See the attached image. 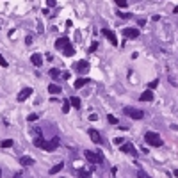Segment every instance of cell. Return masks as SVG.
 Here are the masks:
<instances>
[{"label":"cell","instance_id":"31","mask_svg":"<svg viewBox=\"0 0 178 178\" xmlns=\"http://www.w3.org/2000/svg\"><path fill=\"white\" fill-rule=\"evenodd\" d=\"M98 48V43H96V41H93V43H91V48H89V52H95Z\"/></svg>","mask_w":178,"mask_h":178},{"label":"cell","instance_id":"26","mask_svg":"<svg viewBox=\"0 0 178 178\" xmlns=\"http://www.w3.org/2000/svg\"><path fill=\"white\" fill-rule=\"evenodd\" d=\"M107 121H109V123H112V125H118V118H116V116H112V114H109V116H107Z\"/></svg>","mask_w":178,"mask_h":178},{"label":"cell","instance_id":"13","mask_svg":"<svg viewBox=\"0 0 178 178\" xmlns=\"http://www.w3.org/2000/svg\"><path fill=\"white\" fill-rule=\"evenodd\" d=\"M20 164H22V166H34L36 162H34V159H32V157H29V155H23L22 159H20Z\"/></svg>","mask_w":178,"mask_h":178},{"label":"cell","instance_id":"43","mask_svg":"<svg viewBox=\"0 0 178 178\" xmlns=\"http://www.w3.org/2000/svg\"><path fill=\"white\" fill-rule=\"evenodd\" d=\"M0 178H2V169H0Z\"/></svg>","mask_w":178,"mask_h":178},{"label":"cell","instance_id":"7","mask_svg":"<svg viewBox=\"0 0 178 178\" xmlns=\"http://www.w3.org/2000/svg\"><path fill=\"white\" fill-rule=\"evenodd\" d=\"M102 34L110 41V45H112V46H118V38H116V34H114L112 30H109V29H102Z\"/></svg>","mask_w":178,"mask_h":178},{"label":"cell","instance_id":"4","mask_svg":"<svg viewBox=\"0 0 178 178\" xmlns=\"http://www.w3.org/2000/svg\"><path fill=\"white\" fill-rule=\"evenodd\" d=\"M123 112L127 114L128 118H132V119H143L144 118V112L139 110V109H134V107H125Z\"/></svg>","mask_w":178,"mask_h":178},{"label":"cell","instance_id":"41","mask_svg":"<svg viewBox=\"0 0 178 178\" xmlns=\"http://www.w3.org/2000/svg\"><path fill=\"white\" fill-rule=\"evenodd\" d=\"M173 175H175V176L178 178V169H175V171H173Z\"/></svg>","mask_w":178,"mask_h":178},{"label":"cell","instance_id":"33","mask_svg":"<svg viewBox=\"0 0 178 178\" xmlns=\"http://www.w3.org/2000/svg\"><path fill=\"white\" fill-rule=\"evenodd\" d=\"M46 5L48 7H54L55 5V0H46Z\"/></svg>","mask_w":178,"mask_h":178},{"label":"cell","instance_id":"2","mask_svg":"<svg viewBox=\"0 0 178 178\" xmlns=\"http://www.w3.org/2000/svg\"><path fill=\"white\" fill-rule=\"evenodd\" d=\"M84 157L91 162V164H103V155L102 151H91V150H86L84 151Z\"/></svg>","mask_w":178,"mask_h":178},{"label":"cell","instance_id":"16","mask_svg":"<svg viewBox=\"0 0 178 178\" xmlns=\"http://www.w3.org/2000/svg\"><path fill=\"white\" fill-rule=\"evenodd\" d=\"M61 52H62V54H64V55H68V57H71V55H75V48L71 46V43H70V45H66V46L62 48Z\"/></svg>","mask_w":178,"mask_h":178},{"label":"cell","instance_id":"5","mask_svg":"<svg viewBox=\"0 0 178 178\" xmlns=\"http://www.w3.org/2000/svg\"><path fill=\"white\" fill-rule=\"evenodd\" d=\"M59 143H61V139H59L57 135H55V137H52V141H45L43 150H45V151H54V150H57Z\"/></svg>","mask_w":178,"mask_h":178},{"label":"cell","instance_id":"25","mask_svg":"<svg viewBox=\"0 0 178 178\" xmlns=\"http://www.w3.org/2000/svg\"><path fill=\"white\" fill-rule=\"evenodd\" d=\"M59 75H61V71H59L57 68H52V70H50V77H54V78H57Z\"/></svg>","mask_w":178,"mask_h":178},{"label":"cell","instance_id":"10","mask_svg":"<svg viewBox=\"0 0 178 178\" xmlns=\"http://www.w3.org/2000/svg\"><path fill=\"white\" fill-rule=\"evenodd\" d=\"M121 151L128 153V155H134V157H137V151H135L134 144H130V143H125V144H121Z\"/></svg>","mask_w":178,"mask_h":178},{"label":"cell","instance_id":"29","mask_svg":"<svg viewBox=\"0 0 178 178\" xmlns=\"http://www.w3.org/2000/svg\"><path fill=\"white\" fill-rule=\"evenodd\" d=\"M114 2H116L119 7H127V0H114Z\"/></svg>","mask_w":178,"mask_h":178},{"label":"cell","instance_id":"27","mask_svg":"<svg viewBox=\"0 0 178 178\" xmlns=\"http://www.w3.org/2000/svg\"><path fill=\"white\" fill-rule=\"evenodd\" d=\"M0 66H2V68H7V66H9V64H7V61L4 59V55H2V54H0Z\"/></svg>","mask_w":178,"mask_h":178},{"label":"cell","instance_id":"6","mask_svg":"<svg viewBox=\"0 0 178 178\" xmlns=\"http://www.w3.org/2000/svg\"><path fill=\"white\" fill-rule=\"evenodd\" d=\"M123 36L128 38V39H137V38H139V29L127 27V29H123Z\"/></svg>","mask_w":178,"mask_h":178},{"label":"cell","instance_id":"24","mask_svg":"<svg viewBox=\"0 0 178 178\" xmlns=\"http://www.w3.org/2000/svg\"><path fill=\"white\" fill-rule=\"evenodd\" d=\"M0 146H2V148H11V146H13V141H11V139H5V141L0 143Z\"/></svg>","mask_w":178,"mask_h":178},{"label":"cell","instance_id":"39","mask_svg":"<svg viewBox=\"0 0 178 178\" xmlns=\"http://www.w3.org/2000/svg\"><path fill=\"white\" fill-rule=\"evenodd\" d=\"M146 25V20H139V27H144Z\"/></svg>","mask_w":178,"mask_h":178},{"label":"cell","instance_id":"3","mask_svg":"<svg viewBox=\"0 0 178 178\" xmlns=\"http://www.w3.org/2000/svg\"><path fill=\"white\" fill-rule=\"evenodd\" d=\"M89 70H91V64H89L87 61H78V62L73 64V71H77L78 75H86Z\"/></svg>","mask_w":178,"mask_h":178},{"label":"cell","instance_id":"1","mask_svg":"<svg viewBox=\"0 0 178 178\" xmlns=\"http://www.w3.org/2000/svg\"><path fill=\"white\" fill-rule=\"evenodd\" d=\"M144 141H146V144H150V146H155V148H160V146H164V141H162V137L157 132H146V135H144Z\"/></svg>","mask_w":178,"mask_h":178},{"label":"cell","instance_id":"40","mask_svg":"<svg viewBox=\"0 0 178 178\" xmlns=\"http://www.w3.org/2000/svg\"><path fill=\"white\" fill-rule=\"evenodd\" d=\"M173 13H175V14H178V5H176V7L173 9Z\"/></svg>","mask_w":178,"mask_h":178},{"label":"cell","instance_id":"8","mask_svg":"<svg viewBox=\"0 0 178 178\" xmlns=\"http://www.w3.org/2000/svg\"><path fill=\"white\" fill-rule=\"evenodd\" d=\"M87 135L91 137V141H95L96 144H102V143H103L100 132H98V130H95V128H89V130H87Z\"/></svg>","mask_w":178,"mask_h":178},{"label":"cell","instance_id":"9","mask_svg":"<svg viewBox=\"0 0 178 178\" xmlns=\"http://www.w3.org/2000/svg\"><path fill=\"white\" fill-rule=\"evenodd\" d=\"M32 93H34V91H32V87H25V89H22V91L18 93V96H16V98H18V102H25L30 95H32Z\"/></svg>","mask_w":178,"mask_h":178},{"label":"cell","instance_id":"15","mask_svg":"<svg viewBox=\"0 0 178 178\" xmlns=\"http://www.w3.org/2000/svg\"><path fill=\"white\" fill-rule=\"evenodd\" d=\"M45 137H43V135H36V139H34V146H36V148H41V150H43V146H45Z\"/></svg>","mask_w":178,"mask_h":178},{"label":"cell","instance_id":"12","mask_svg":"<svg viewBox=\"0 0 178 178\" xmlns=\"http://www.w3.org/2000/svg\"><path fill=\"white\" fill-rule=\"evenodd\" d=\"M66 45H70V38L68 36H64V38H59L57 41H55V48H59V50H62Z\"/></svg>","mask_w":178,"mask_h":178},{"label":"cell","instance_id":"36","mask_svg":"<svg viewBox=\"0 0 178 178\" xmlns=\"http://www.w3.org/2000/svg\"><path fill=\"white\" fill-rule=\"evenodd\" d=\"M96 119H98L96 114H91V116H89V121H96Z\"/></svg>","mask_w":178,"mask_h":178},{"label":"cell","instance_id":"30","mask_svg":"<svg viewBox=\"0 0 178 178\" xmlns=\"http://www.w3.org/2000/svg\"><path fill=\"white\" fill-rule=\"evenodd\" d=\"M137 176H139V178H150V176L146 175V173H144L143 169H139V171H137Z\"/></svg>","mask_w":178,"mask_h":178},{"label":"cell","instance_id":"38","mask_svg":"<svg viewBox=\"0 0 178 178\" xmlns=\"http://www.w3.org/2000/svg\"><path fill=\"white\" fill-rule=\"evenodd\" d=\"M62 77H64V80L70 78V71H64V73H62Z\"/></svg>","mask_w":178,"mask_h":178},{"label":"cell","instance_id":"23","mask_svg":"<svg viewBox=\"0 0 178 178\" xmlns=\"http://www.w3.org/2000/svg\"><path fill=\"white\" fill-rule=\"evenodd\" d=\"M70 105H71V102H70V100H64V102H62V112H64V114L70 110Z\"/></svg>","mask_w":178,"mask_h":178},{"label":"cell","instance_id":"17","mask_svg":"<svg viewBox=\"0 0 178 178\" xmlns=\"http://www.w3.org/2000/svg\"><path fill=\"white\" fill-rule=\"evenodd\" d=\"M89 80H91V78H86V77H84V78H78V80L75 82V89H80V87H84V86H87Z\"/></svg>","mask_w":178,"mask_h":178},{"label":"cell","instance_id":"18","mask_svg":"<svg viewBox=\"0 0 178 178\" xmlns=\"http://www.w3.org/2000/svg\"><path fill=\"white\" fill-rule=\"evenodd\" d=\"M61 86H57V84H50L48 86V93H54V95H57V93H61Z\"/></svg>","mask_w":178,"mask_h":178},{"label":"cell","instance_id":"28","mask_svg":"<svg viewBox=\"0 0 178 178\" xmlns=\"http://www.w3.org/2000/svg\"><path fill=\"white\" fill-rule=\"evenodd\" d=\"M29 121H38L39 119V116H38V114H29V118H27Z\"/></svg>","mask_w":178,"mask_h":178},{"label":"cell","instance_id":"20","mask_svg":"<svg viewBox=\"0 0 178 178\" xmlns=\"http://www.w3.org/2000/svg\"><path fill=\"white\" fill-rule=\"evenodd\" d=\"M77 176H78V178H91L89 171H86V169H78V171H77Z\"/></svg>","mask_w":178,"mask_h":178},{"label":"cell","instance_id":"37","mask_svg":"<svg viewBox=\"0 0 178 178\" xmlns=\"http://www.w3.org/2000/svg\"><path fill=\"white\" fill-rule=\"evenodd\" d=\"M38 30H39V34H41V32H43V23H41V22L38 23Z\"/></svg>","mask_w":178,"mask_h":178},{"label":"cell","instance_id":"14","mask_svg":"<svg viewBox=\"0 0 178 178\" xmlns=\"http://www.w3.org/2000/svg\"><path fill=\"white\" fill-rule=\"evenodd\" d=\"M139 100H141V102H151V100H153V93H151V89L144 91L143 95L139 96Z\"/></svg>","mask_w":178,"mask_h":178},{"label":"cell","instance_id":"11","mask_svg":"<svg viewBox=\"0 0 178 178\" xmlns=\"http://www.w3.org/2000/svg\"><path fill=\"white\" fill-rule=\"evenodd\" d=\"M30 62H32L36 68L43 66V55H41V54H32V55H30Z\"/></svg>","mask_w":178,"mask_h":178},{"label":"cell","instance_id":"22","mask_svg":"<svg viewBox=\"0 0 178 178\" xmlns=\"http://www.w3.org/2000/svg\"><path fill=\"white\" fill-rule=\"evenodd\" d=\"M118 16L121 20H130L132 18V13H123V11H118Z\"/></svg>","mask_w":178,"mask_h":178},{"label":"cell","instance_id":"21","mask_svg":"<svg viewBox=\"0 0 178 178\" xmlns=\"http://www.w3.org/2000/svg\"><path fill=\"white\" fill-rule=\"evenodd\" d=\"M62 167H64V164H55V166L50 169V175H55V173H59V171L62 169Z\"/></svg>","mask_w":178,"mask_h":178},{"label":"cell","instance_id":"19","mask_svg":"<svg viewBox=\"0 0 178 178\" xmlns=\"http://www.w3.org/2000/svg\"><path fill=\"white\" fill-rule=\"evenodd\" d=\"M70 102H71V105L75 107V109H80V98H78V96H71Z\"/></svg>","mask_w":178,"mask_h":178},{"label":"cell","instance_id":"35","mask_svg":"<svg viewBox=\"0 0 178 178\" xmlns=\"http://www.w3.org/2000/svg\"><path fill=\"white\" fill-rule=\"evenodd\" d=\"M25 43H27V45L32 43V36H27V38H25Z\"/></svg>","mask_w":178,"mask_h":178},{"label":"cell","instance_id":"42","mask_svg":"<svg viewBox=\"0 0 178 178\" xmlns=\"http://www.w3.org/2000/svg\"><path fill=\"white\" fill-rule=\"evenodd\" d=\"M14 178H23V176H22V175H20V173H18V175H14Z\"/></svg>","mask_w":178,"mask_h":178},{"label":"cell","instance_id":"34","mask_svg":"<svg viewBox=\"0 0 178 178\" xmlns=\"http://www.w3.org/2000/svg\"><path fill=\"white\" fill-rule=\"evenodd\" d=\"M114 144H123V137H116L114 139Z\"/></svg>","mask_w":178,"mask_h":178},{"label":"cell","instance_id":"32","mask_svg":"<svg viewBox=\"0 0 178 178\" xmlns=\"http://www.w3.org/2000/svg\"><path fill=\"white\" fill-rule=\"evenodd\" d=\"M157 86H159V80H153V82L150 84V89H155Z\"/></svg>","mask_w":178,"mask_h":178}]
</instances>
